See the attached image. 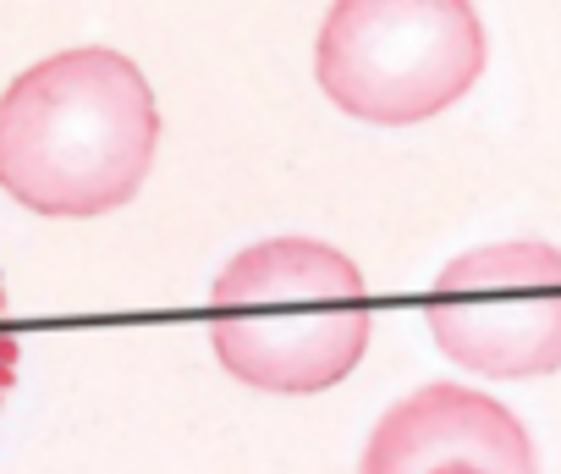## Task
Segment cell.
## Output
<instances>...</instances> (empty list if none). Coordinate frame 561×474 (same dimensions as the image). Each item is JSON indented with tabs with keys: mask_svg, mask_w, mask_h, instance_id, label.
I'll return each mask as SVG.
<instances>
[{
	"mask_svg": "<svg viewBox=\"0 0 561 474\" xmlns=\"http://www.w3.org/2000/svg\"><path fill=\"white\" fill-rule=\"evenodd\" d=\"M12 381H18V337L7 326V287H0V408H7Z\"/></svg>",
	"mask_w": 561,
	"mask_h": 474,
	"instance_id": "6",
	"label": "cell"
},
{
	"mask_svg": "<svg viewBox=\"0 0 561 474\" xmlns=\"http://www.w3.org/2000/svg\"><path fill=\"white\" fill-rule=\"evenodd\" d=\"M160 144L149 78L105 45L61 50L0 94V188L61 221L122 210Z\"/></svg>",
	"mask_w": 561,
	"mask_h": 474,
	"instance_id": "1",
	"label": "cell"
},
{
	"mask_svg": "<svg viewBox=\"0 0 561 474\" xmlns=\"http://www.w3.org/2000/svg\"><path fill=\"white\" fill-rule=\"evenodd\" d=\"M451 463H479L495 474H539L534 441L517 425V414L451 381L402 397L375 425L358 474H430Z\"/></svg>",
	"mask_w": 561,
	"mask_h": 474,
	"instance_id": "5",
	"label": "cell"
},
{
	"mask_svg": "<svg viewBox=\"0 0 561 474\" xmlns=\"http://www.w3.org/2000/svg\"><path fill=\"white\" fill-rule=\"evenodd\" d=\"M369 282L314 237H270L242 249L209 293L215 359L259 392H325L369 348Z\"/></svg>",
	"mask_w": 561,
	"mask_h": 474,
	"instance_id": "2",
	"label": "cell"
},
{
	"mask_svg": "<svg viewBox=\"0 0 561 474\" xmlns=\"http://www.w3.org/2000/svg\"><path fill=\"white\" fill-rule=\"evenodd\" d=\"M430 474H495V469H479V463H451V469H430Z\"/></svg>",
	"mask_w": 561,
	"mask_h": 474,
	"instance_id": "7",
	"label": "cell"
},
{
	"mask_svg": "<svg viewBox=\"0 0 561 474\" xmlns=\"http://www.w3.org/2000/svg\"><path fill=\"white\" fill-rule=\"evenodd\" d=\"M314 72L347 116L408 127L440 116L479 83L484 23L473 0H336Z\"/></svg>",
	"mask_w": 561,
	"mask_h": 474,
	"instance_id": "3",
	"label": "cell"
},
{
	"mask_svg": "<svg viewBox=\"0 0 561 474\" xmlns=\"http://www.w3.org/2000/svg\"><path fill=\"white\" fill-rule=\"evenodd\" d=\"M424 320L446 359L490 381L561 370V249L490 244L440 271Z\"/></svg>",
	"mask_w": 561,
	"mask_h": 474,
	"instance_id": "4",
	"label": "cell"
}]
</instances>
